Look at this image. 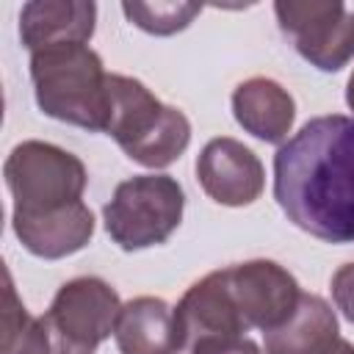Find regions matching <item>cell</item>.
<instances>
[{"mask_svg":"<svg viewBox=\"0 0 354 354\" xmlns=\"http://www.w3.org/2000/svg\"><path fill=\"white\" fill-rule=\"evenodd\" d=\"M274 199L313 238L354 243V119L304 122L274 155Z\"/></svg>","mask_w":354,"mask_h":354,"instance_id":"cell-1","label":"cell"},{"mask_svg":"<svg viewBox=\"0 0 354 354\" xmlns=\"http://www.w3.org/2000/svg\"><path fill=\"white\" fill-rule=\"evenodd\" d=\"M30 80L44 116L105 133L111 113L108 72L88 44H55L30 53Z\"/></svg>","mask_w":354,"mask_h":354,"instance_id":"cell-2","label":"cell"},{"mask_svg":"<svg viewBox=\"0 0 354 354\" xmlns=\"http://www.w3.org/2000/svg\"><path fill=\"white\" fill-rule=\"evenodd\" d=\"M111 113L105 133L122 147V152L147 169L171 166L191 144L188 116L160 102L141 80L127 75H108Z\"/></svg>","mask_w":354,"mask_h":354,"instance_id":"cell-3","label":"cell"},{"mask_svg":"<svg viewBox=\"0 0 354 354\" xmlns=\"http://www.w3.org/2000/svg\"><path fill=\"white\" fill-rule=\"evenodd\" d=\"M3 177L14 199L11 221L41 218L80 205L88 183L83 160L47 141L17 144L6 158Z\"/></svg>","mask_w":354,"mask_h":354,"instance_id":"cell-4","label":"cell"},{"mask_svg":"<svg viewBox=\"0 0 354 354\" xmlns=\"http://www.w3.org/2000/svg\"><path fill=\"white\" fill-rule=\"evenodd\" d=\"M185 207L183 185L169 174H136L116 185L102 207L105 232L124 252H138L169 241Z\"/></svg>","mask_w":354,"mask_h":354,"instance_id":"cell-5","label":"cell"},{"mask_svg":"<svg viewBox=\"0 0 354 354\" xmlns=\"http://www.w3.org/2000/svg\"><path fill=\"white\" fill-rule=\"evenodd\" d=\"M119 293L100 277H75L58 288L41 315L50 332V354H94L116 332Z\"/></svg>","mask_w":354,"mask_h":354,"instance_id":"cell-6","label":"cell"},{"mask_svg":"<svg viewBox=\"0 0 354 354\" xmlns=\"http://www.w3.org/2000/svg\"><path fill=\"white\" fill-rule=\"evenodd\" d=\"M274 14L296 53L315 69L337 72L354 58V11L340 0H279Z\"/></svg>","mask_w":354,"mask_h":354,"instance_id":"cell-7","label":"cell"},{"mask_svg":"<svg viewBox=\"0 0 354 354\" xmlns=\"http://www.w3.org/2000/svg\"><path fill=\"white\" fill-rule=\"evenodd\" d=\"M224 279L243 326L260 329L263 335L282 326L301 299L296 277L274 260L260 257L227 266Z\"/></svg>","mask_w":354,"mask_h":354,"instance_id":"cell-8","label":"cell"},{"mask_svg":"<svg viewBox=\"0 0 354 354\" xmlns=\"http://www.w3.org/2000/svg\"><path fill=\"white\" fill-rule=\"evenodd\" d=\"M196 180L213 202L243 207L263 194L266 171L260 158L246 144L221 136L202 147L196 158Z\"/></svg>","mask_w":354,"mask_h":354,"instance_id":"cell-9","label":"cell"},{"mask_svg":"<svg viewBox=\"0 0 354 354\" xmlns=\"http://www.w3.org/2000/svg\"><path fill=\"white\" fill-rule=\"evenodd\" d=\"M174 315L180 324L185 348H191L202 337H235L249 332L230 299L224 268L210 271L207 277L194 282L180 299V304L174 307Z\"/></svg>","mask_w":354,"mask_h":354,"instance_id":"cell-10","label":"cell"},{"mask_svg":"<svg viewBox=\"0 0 354 354\" xmlns=\"http://www.w3.org/2000/svg\"><path fill=\"white\" fill-rule=\"evenodd\" d=\"M97 6L86 0H33L19 11V39L28 53L55 44H88Z\"/></svg>","mask_w":354,"mask_h":354,"instance_id":"cell-11","label":"cell"},{"mask_svg":"<svg viewBox=\"0 0 354 354\" xmlns=\"http://www.w3.org/2000/svg\"><path fill=\"white\" fill-rule=\"evenodd\" d=\"M113 337L122 354H180L185 348L174 310L155 296L122 304Z\"/></svg>","mask_w":354,"mask_h":354,"instance_id":"cell-12","label":"cell"},{"mask_svg":"<svg viewBox=\"0 0 354 354\" xmlns=\"http://www.w3.org/2000/svg\"><path fill=\"white\" fill-rule=\"evenodd\" d=\"M235 122L266 144H285L296 119V102L271 77H249L232 91Z\"/></svg>","mask_w":354,"mask_h":354,"instance_id":"cell-13","label":"cell"},{"mask_svg":"<svg viewBox=\"0 0 354 354\" xmlns=\"http://www.w3.org/2000/svg\"><path fill=\"white\" fill-rule=\"evenodd\" d=\"M337 340V315L315 293H301L293 315L263 335L266 354H329Z\"/></svg>","mask_w":354,"mask_h":354,"instance_id":"cell-14","label":"cell"},{"mask_svg":"<svg viewBox=\"0 0 354 354\" xmlns=\"http://www.w3.org/2000/svg\"><path fill=\"white\" fill-rule=\"evenodd\" d=\"M17 241L41 260H61L80 252L94 235V216L86 202L41 218L11 221Z\"/></svg>","mask_w":354,"mask_h":354,"instance_id":"cell-15","label":"cell"},{"mask_svg":"<svg viewBox=\"0 0 354 354\" xmlns=\"http://www.w3.org/2000/svg\"><path fill=\"white\" fill-rule=\"evenodd\" d=\"M0 354H50V332L44 326V318H33L25 310L8 268H6V288H3Z\"/></svg>","mask_w":354,"mask_h":354,"instance_id":"cell-16","label":"cell"},{"mask_svg":"<svg viewBox=\"0 0 354 354\" xmlns=\"http://www.w3.org/2000/svg\"><path fill=\"white\" fill-rule=\"evenodd\" d=\"M122 11L124 17L152 33V36H171L177 30H185L194 17L202 11L199 3H174V0H155V3H122Z\"/></svg>","mask_w":354,"mask_h":354,"instance_id":"cell-17","label":"cell"},{"mask_svg":"<svg viewBox=\"0 0 354 354\" xmlns=\"http://www.w3.org/2000/svg\"><path fill=\"white\" fill-rule=\"evenodd\" d=\"M188 351L191 354H263L260 346L254 340H249L246 335H235V337H202Z\"/></svg>","mask_w":354,"mask_h":354,"instance_id":"cell-18","label":"cell"},{"mask_svg":"<svg viewBox=\"0 0 354 354\" xmlns=\"http://www.w3.org/2000/svg\"><path fill=\"white\" fill-rule=\"evenodd\" d=\"M332 299L343 318L354 324V263H346L332 274Z\"/></svg>","mask_w":354,"mask_h":354,"instance_id":"cell-19","label":"cell"},{"mask_svg":"<svg viewBox=\"0 0 354 354\" xmlns=\"http://www.w3.org/2000/svg\"><path fill=\"white\" fill-rule=\"evenodd\" d=\"M329 354H354V346H351L348 340H343V337H340V340H337V346H335Z\"/></svg>","mask_w":354,"mask_h":354,"instance_id":"cell-20","label":"cell"},{"mask_svg":"<svg viewBox=\"0 0 354 354\" xmlns=\"http://www.w3.org/2000/svg\"><path fill=\"white\" fill-rule=\"evenodd\" d=\"M346 102H348V108L354 111V72H351V77H348V83H346Z\"/></svg>","mask_w":354,"mask_h":354,"instance_id":"cell-21","label":"cell"}]
</instances>
